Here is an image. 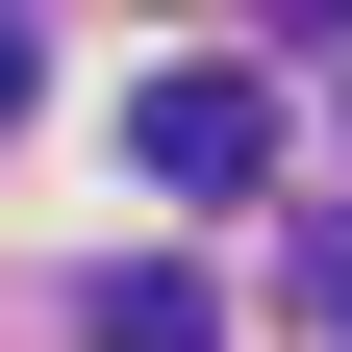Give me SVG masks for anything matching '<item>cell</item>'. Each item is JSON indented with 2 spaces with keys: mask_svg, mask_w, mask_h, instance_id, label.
I'll return each mask as SVG.
<instances>
[{
  "mask_svg": "<svg viewBox=\"0 0 352 352\" xmlns=\"http://www.w3.org/2000/svg\"><path fill=\"white\" fill-rule=\"evenodd\" d=\"M327 327H352V227H327Z\"/></svg>",
  "mask_w": 352,
  "mask_h": 352,
  "instance_id": "4",
  "label": "cell"
},
{
  "mask_svg": "<svg viewBox=\"0 0 352 352\" xmlns=\"http://www.w3.org/2000/svg\"><path fill=\"white\" fill-rule=\"evenodd\" d=\"M126 151H151L176 201H252V176H277V101H252V76H151V101H126Z\"/></svg>",
  "mask_w": 352,
  "mask_h": 352,
  "instance_id": "1",
  "label": "cell"
},
{
  "mask_svg": "<svg viewBox=\"0 0 352 352\" xmlns=\"http://www.w3.org/2000/svg\"><path fill=\"white\" fill-rule=\"evenodd\" d=\"M76 352H227V302L176 277V252H126V277H101V302H76Z\"/></svg>",
  "mask_w": 352,
  "mask_h": 352,
  "instance_id": "2",
  "label": "cell"
},
{
  "mask_svg": "<svg viewBox=\"0 0 352 352\" xmlns=\"http://www.w3.org/2000/svg\"><path fill=\"white\" fill-rule=\"evenodd\" d=\"M0 126H25V25H0Z\"/></svg>",
  "mask_w": 352,
  "mask_h": 352,
  "instance_id": "3",
  "label": "cell"
}]
</instances>
